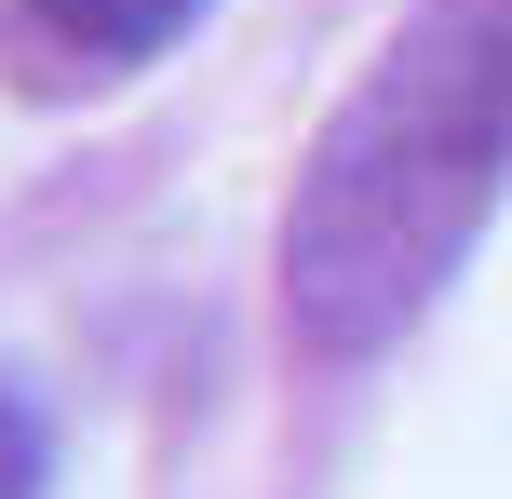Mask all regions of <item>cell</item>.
<instances>
[{
  "instance_id": "cell-3",
  "label": "cell",
  "mask_w": 512,
  "mask_h": 499,
  "mask_svg": "<svg viewBox=\"0 0 512 499\" xmlns=\"http://www.w3.org/2000/svg\"><path fill=\"white\" fill-rule=\"evenodd\" d=\"M0 499H41V419L0 392Z\"/></svg>"
},
{
  "instance_id": "cell-1",
  "label": "cell",
  "mask_w": 512,
  "mask_h": 499,
  "mask_svg": "<svg viewBox=\"0 0 512 499\" xmlns=\"http://www.w3.org/2000/svg\"><path fill=\"white\" fill-rule=\"evenodd\" d=\"M512 189V0H418L324 108L283 203V338L310 365L391 351Z\"/></svg>"
},
{
  "instance_id": "cell-2",
  "label": "cell",
  "mask_w": 512,
  "mask_h": 499,
  "mask_svg": "<svg viewBox=\"0 0 512 499\" xmlns=\"http://www.w3.org/2000/svg\"><path fill=\"white\" fill-rule=\"evenodd\" d=\"M189 14H203V0H27V27H41L54 54H81V68H135V54H162Z\"/></svg>"
}]
</instances>
